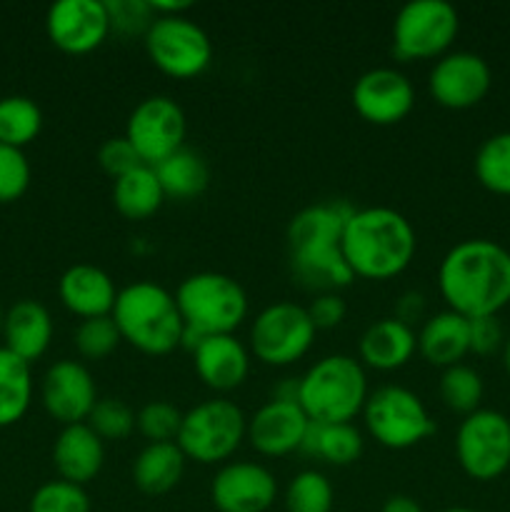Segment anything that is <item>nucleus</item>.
<instances>
[{"label":"nucleus","instance_id":"nucleus-1","mask_svg":"<svg viewBox=\"0 0 510 512\" xmlns=\"http://www.w3.org/2000/svg\"><path fill=\"white\" fill-rule=\"evenodd\" d=\"M438 290L453 313L493 318L510 305V250L488 238L453 245L440 260Z\"/></svg>","mask_w":510,"mask_h":512},{"label":"nucleus","instance_id":"nucleus-2","mask_svg":"<svg viewBox=\"0 0 510 512\" xmlns=\"http://www.w3.org/2000/svg\"><path fill=\"white\" fill-rule=\"evenodd\" d=\"M353 210L348 203H318L293 215L285 230V240L290 268L303 288L335 293L355 280L353 270L340 253L345 220Z\"/></svg>","mask_w":510,"mask_h":512},{"label":"nucleus","instance_id":"nucleus-3","mask_svg":"<svg viewBox=\"0 0 510 512\" xmlns=\"http://www.w3.org/2000/svg\"><path fill=\"white\" fill-rule=\"evenodd\" d=\"M418 238L403 213L393 208H360L345 220L340 253L355 278L390 280L413 263Z\"/></svg>","mask_w":510,"mask_h":512},{"label":"nucleus","instance_id":"nucleus-4","mask_svg":"<svg viewBox=\"0 0 510 512\" xmlns=\"http://www.w3.org/2000/svg\"><path fill=\"white\" fill-rule=\"evenodd\" d=\"M110 318L115 320L123 343L145 355H168L180 348L183 340L185 325L175 295L150 280L120 288Z\"/></svg>","mask_w":510,"mask_h":512},{"label":"nucleus","instance_id":"nucleus-5","mask_svg":"<svg viewBox=\"0 0 510 512\" xmlns=\"http://www.w3.org/2000/svg\"><path fill=\"white\" fill-rule=\"evenodd\" d=\"M368 378L360 360L350 355H325L298 378V405L310 423H353L368 400Z\"/></svg>","mask_w":510,"mask_h":512},{"label":"nucleus","instance_id":"nucleus-6","mask_svg":"<svg viewBox=\"0 0 510 512\" xmlns=\"http://www.w3.org/2000/svg\"><path fill=\"white\" fill-rule=\"evenodd\" d=\"M180 318L188 333L198 338L233 335L248 318V295L243 285L225 273H193L175 290Z\"/></svg>","mask_w":510,"mask_h":512},{"label":"nucleus","instance_id":"nucleus-7","mask_svg":"<svg viewBox=\"0 0 510 512\" xmlns=\"http://www.w3.org/2000/svg\"><path fill=\"white\" fill-rule=\"evenodd\" d=\"M248 433V418L233 400L215 398L195 405L183 413L178 433V448L188 460L200 465L225 463L243 445Z\"/></svg>","mask_w":510,"mask_h":512},{"label":"nucleus","instance_id":"nucleus-8","mask_svg":"<svg viewBox=\"0 0 510 512\" xmlns=\"http://www.w3.org/2000/svg\"><path fill=\"white\" fill-rule=\"evenodd\" d=\"M360 415L370 438L388 450H410L435 433V420L420 395L403 385L373 390Z\"/></svg>","mask_w":510,"mask_h":512},{"label":"nucleus","instance_id":"nucleus-9","mask_svg":"<svg viewBox=\"0 0 510 512\" xmlns=\"http://www.w3.org/2000/svg\"><path fill=\"white\" fill-rule=\"evenodd\" d=\"M458 10L445 0H413L393 20V55L403 63L448 55L458 38Z\"/></svg>","mask_w":510,"mask_h":512},{"label":"nucleus","instance_id":"nucleus-10","mask_svg":"<svg viewBox=\"0 0 510 512\" xmlns=\"http://www.w3.org/2000/svg\"><path fill=\"white\" fill-rule=\"evenodd\" d=\"M315 325L303 305L290 300L268 305L250 325V350L270 368H288L308 355L315 343Z\"/></svg>","mask_w":510,"mask_h":512},{"label":"nucleus","instance_id":"nucleus-11","mask_svg":"<svg viewBox=\"0 0 510 512\" xmlns=\"http://www.w3.org/2000/svg\"><path fill=\"white\" fill-rule=\"evenodd\" d=\"M143 40L150 63L168 78H198L213 63V43L208 33L188 15L155 18Z\"/></svg>","mask_w":510,"mask_h":512},{"label":"nucleus","instance_id":"nucleus-12","mask_svg":"<svg viewBox=\"0 0 510 512\" xmlns=\"http://www.w3.org/2000/svg\"><path fill=\"white\" fill-rule=\"evenodd\" d=\"M455 458L460 470L478 483L498 480L510 468V418L480 408L465 415L455 433Z\"/></svg>","mask_w":510,"mask_h":512},{"label":"nucleus","instance_id":"nucleus-13","mask_svg":"<svg viewBox=\"0 0 510 512\" xmlns=\"http://www.w3.org/2000/svg\"><path fill=\"white\" fill-rule=\"evenodd\" d=\"M185 130L188 123L183 108L168 95H150L140 100L130 113L125 138L140 155L143 165L155 168L183 148Z\"/></svg>","mask_w":510,"mask_h":512},{"label":"nucleus","instance_id":"nucleus-14","mask_svg":"<svg viewBox=\"0 0 510 512\" xmlns=\"http://www.w3.org/2000/svg\"><path fill=\"white\" fill-rule=\"evenodd\" d=\"M493 85V73L485 58L470 50L443 55L428 75L430 98L448 110L475 108Z\"/></svg>","mask_w":510,"mask_h":512},{"label":"nucleus","instance_id":"nucleus-15","mask_svg":"<svg viewBox=\"0 0 510 512\" xmlns=\"http://www.w3.org/2000/svg\"><path fill=\"white\" fill-rule=\"evenodd\" d=\"M50 43L68 55H88L110 35L108 8L100 0H60L45 15Z\"/></svg>","mask_w":510,"mask_h":512},{"label":"nucleus","instance_id":"nucleus-16","mask_svg":"<svg viewBox=\"0 0 510 512\" xmlns=\"http://www.w3.org/2000/svg\"><path fill=\"white\" fill-rule=\"evenodd\" d=\"M353 108L370 125H398L415 108V90L408 75L395 68H373L353 85Z\"/></svg>","mask_w":510,"mask_h":512},{"label":"nucleus","instance_id":"nucleus-17","mask_svg":"<svg viewBox=\"0 0 510 512\" xmlns=\"http://www.w3.org/2000/svg\"><path fill=\"white\" fill-rule=\"evenodd\" d=\"M40 398H43L45 413L65 428V425H78L88 420L98 403V388L83 363L58 360L45 370Z\"/></svg>","mask_w":510,"mask_h":512},{"label":"nucleus","instance_id":"nucleus-18","mask_svg":"<svg viewBox=\"0 0 510 512\" xmlns=\"http://www.w3.org/2000/svg\"><path fill=\"white\" fill-rule=\"evenodd\" d=\"M275 498V475L265 465L248 460L225 463L210 483V500L218 512H268Z\"/></svg>","mask_w":510,"mask_h":512},{"label":"nucleus","instance_id":"nucleus-19","mask_svg":"<svg viewBox=\"0 0 510 512\" xmlns=\"http://www.w3.org/2000/svg\"><path fill=\"white\" fill-rule=\"evenodd\" d=\"M310 418L295 400L273 398L248 418L250 448L265 458H283L303 448Z\"/></svg>","mask_w":510,"mask_h":512},{"label":"nucleus","instance_id":"nucleus-20","mask_svg":"<svg viewBox=\"0 0 510 512\" xmlns=\"http://www.w3.org/2000/svg\"><path fill=\"white\" fill-rule=\"evenodd\" d=\"M193 368L205 388L230 393L248 380L250 353L235 335H210L193 350Z\"/></svg>","mask_w":510,"mask_h":512},{"label":"nucleus","instance_id":"nucleus-21","mask_svg":"<svg viewBox=\"0 0 510 512\" xmlns=\"http://www.w3.org/2000/svg\"><path fill=\"white\" fill-rule=\"evenodd\" d=\"M105 463V443L88 423L65 425L53 443V468L60 480L85 488L100 475Z\"/></svg>","mask_w":510,"mask_h":512},{"label":"nucleus","instance_id":"nucleus-22","mask_svg":"<svg viewBox=\"0 0 510 512\" xmlns=\"http://www.w3.org/2000/svg\"><path fill=\"white\" fill-rule=\"evenodd\" d=\"M60 303L78 318H103L113 313L118 288L103 268L90 263L70 265L58 283Z\"/></svg>","mask_w":510,"mask_h":512},{"label":"nucleus","instance_id":"nucleus-23","mask_svg":"<svg viewBox=\"0 0 510 512\" xmlns=\"http://www.w3.org/2000/svg\"><path fill=\"white\" fill-rule=\"evenodd\" d=\"M358 353L360 365L380 373L400 370L418 353V333L398 318H380L360 335Z\"/></svg>","mask_w":510,"mask_h":512},{"label":"nucleus","instance_id":"nucleus-24","mask_svg":"<svg viewBox=\"0 0 510 512\" xmlns=\"http://www.w3.org/2000/svg\"><path fill=\"white\" fill-rule=\"evenodd\" d=\"M5 348L25 363L43 358L53 340V318L38 300H18L8 308L3 323Z\"/></svg>","mask_w":510,"mask_h":512},{"label":"nucleus","instance_id":"nucleus-25","mask_svg":"<svg viewBox=\"0 0 510 512\" xmlns=\"http://www.w3.org/2000/svg\"><path fill=\"white\" fill-rule=\"evenodd\" d=\"M418 353L435 368H453L470 353V320L453 310L433 315L418 333Z\"/></svg>","mask_w":510,"mask_h":512},{"label":"nucleus","instance_id":"nucleus-26","mask_svg":"<svg viewBox=\"0 0 510 512\" xmlns=\"http://www.w3.org/2000/svg\"><path fill=\"white\" fill-rule=\"evenodd\" d=\"M185 455L178 443H148L133 460V483L135 488L150 498L168 495L178 488L185 473Z\"/></svg>","mask_w":510,"mask_h":512},{"label":"nucleus","instance_id":"nucleus-27","mask_svg":"<svg viewBox=\"0 0 510 512\" xmlns=\"http://www.w3.org/2000/svg\"><path fill=\"white\" fill-rule=\"evenodd\" d=\"M165 193L155 168L140 165L123 178L113 180V205L125 220H148L163 208Z\"/></svg>","mask_w":510,"mask_h":512},{"label":"nucleus","instance_id":"nucleus-28","mask_svg":"<svg viewBox=\"0 0 510 512\" xmlns=\"http://www.w3.org/2000/svg\"><path fill=\"white\" fill-rule=\"evenodd\" d=\"M363 448L365 440L353 423H310L300 450L323 460V463L335 465V468H345V465L358 463Z\"/></svg>","mask_w":510,"mask_h":512},{"label":"nucleus","instance_id":"nucleus-29","mask_svg":"<svg viewBox=\"0 0 510 512\" xmlns=\"http://www.w3.org/2000/svg\"><path fill=\"white\" fill-rule=\"evenodd\" d=\"M155 175H158L160 185H163L165 198L173 200H193L208 188L210 170L208 163L200 158L195 150L180 148L163 163L155 165Z\"/></svg>","mask_w":510,"mask_h":512},{"label":"nucleus","instance_id":"nucleus-30","mask_svg":"<svg viewBox=\"0 0 510 512\" xmlns=\"http://www.w3.org/2000/svg\"><path fill=\"white\" fill-rule=\"evenodd\" d=\"M33 400L30 365L0 345V428H10L28 413Z\"/></svg>","mask_w":510,"mask_h":512},{"label":"nucleus","instance_id":"nucleus-31","mask_svg":"<svg viewBox=\"0 0 510 512\" xmlns=\"http://www.w3.org/2000/svg\"><path fill=\"white\" fill-rule=\"evenodd\" d=\"M43 130V113L25 95L0 98V143L23 150Z\"/></svg>","mask_w":510,"mask_h":512},{"label":"nucleus","instance_id":"nucleus-32","mask_svg":"<svg viewBox=\"0 0 510 512\" xmlns=\"http://www.w3.org/2000/svg\"><path fill=\"white\" fill-rule=\"evenodd\" d=\"M478 183L488 193L510 198V130L495 133L478 148L473 160Z\"/></svg>","mask_w":510,"mask_h":512},{"label":"nucleus","instance_id":"nucleus-33","mask_svg":"<svg viewBox=\"0 0 510 512\" xmlns=\"http://www.w3.org/2000/svg\"><path fill=\"white\" fill-rule=\"evenodd\" d=\"M438 393L445 408L453 410V413L458 415H470L475 413V410H480L485 385L478 370L460 363V365H453V368L443 370L438 383Z\"/></svg>","mask_w":510,"mask_h":512},{"label":"nucleus","instance_id":"nucleus-34","mask_svg":"<svg viewBox=\"0 0 510 512\" xmlns=\"http://www.w3.org/2000/svg\"><path fill=\"white\" fill-rule=\"evenodd\" d=\"M285 512H333L335 490L320 470L293 475L285 488Z\"/></svg>","mask_w":510,"mask_h":512},{"label":"nucleus","instance_id":"nucleus-35","mask_svg":"<svg viewBox=\"0 0 510 512\" xmlns=\"http://www.w3.org/2000/svg\"><path fill=\"white\" fill-rule=\"evenodd\" d=\"M85 423L103 443H120V440L130 438V433L135 430V413L125 400L98 398Z\"/></svg>","mask_w":510,"mask_h":512},{"label":"nucleus","instance_id":"nucleus-36","mask_svg":"<svg viewBox=\"0 0 510 512\" xmlns=\"http://www.w3.org/2000/svg\"><path fill=\"white\" fill-rule=\"evenodd\" d=\"M183 425V413L168 400H150L135 413V430L148 443H175Z\"/></svg>","mask_w":510,"mask_h":512},{"label":"nucleus","instance_id":"nucleus-37","mask_svg":"<svg viewBox=\"0 0 510 512\" xmlns=\"http://www.w3.org/2000/svg\"><path fill=\"white\" fill-rule=\"evenodd\" d=\"M73 340L80 358L95 360V363H98V360H105L108 355H113L115 348L123 343L118 328H115V320L110 318V315L80 320V325L75 328Z\"/></svg>","mask_w":510,"mask_h":512},{"label":"nucleus","instance_id":"nucleus-38","mask_svg":"<svg viewBox=\"0 0 510 512\" xmlns=\"http://www.w3.org/2000/svg\"><path fill=\"white\" fill-rule=\"evenodd\" d=\"M30 512H90V498L85 488L65 480H50L40 485L28 505Z\"/></svg>","mask_w":510,"mask_h":512},{"label":"nucleus","instance_id":"nucleus-39","mask_svg":"<svg viewBox=\"0 0 510 512\" xmlns=\"http://www.w3.org/2000/svg\"><path fill=\"white\" fill-rule=\"evenodd\" d=\"M110 18V33H118L130 38V35H143L155 23V13L150 8V0H108L105 3Z\"/></svg>","mask_w":510,"mask_h":512},{"label":"nucleus","instance_id":"nucleus-40","mask_svg":"<svg viewBox=\"0 0 510 512\" xmlns=\"http://www.w3.org/2000/svg\"><path fill=\"white\" fill-rule=\"evenodd\" d=\"M30 185V163L23 150L0 143V203H15Z\"/></svg>","mask_w":510,"mask_h":512},{"label":"nucleus","instance_id":"nucleus-41","mask_svg":"<svg viewBox=\"0 0 510 512\" xmlns=\"http://www.w3.org/2000/svg\"><path fill=\"white\" fill-rule=\"evenodd\" d=\"M98 165L103 168L105 175H110L113 180H118V178H123V175H128L130 170L140 168V165H143V160H140V155L135 153L133 145L128 143V138H125V135H120V138H110L100 145Z\"/></svg>","mask_w":510,"mask_h":512},{"label":"nucleus","instance_id":"nucleus-42","mask_svg":"<svg viewBox=\"0 0 510 512\" xmlns=\"http://www.w3.org/2000/svg\"><path fill=\"white\" fill-rule=\"evenodd\" d=\"M503 345H505V335H503V325H500L498 315H493V318L470 320V353L488 358V355L503 350Z\"/></svg>","mask_w":510,"mask_h":512},{"label":"nucleus","instance_id":"nucleus-43","mask_svg":"<svg viewBox=\"0 0 510 512\" xmlns=\"http://www.w3.org/2000/svg\"><path fill=\"white\" fill-rule=\"evenodd\" d=\"M305 310H308L315 330L338 328V325L345 320V313H348V308H345V300L340 298L338 293L315 295V300Z\"/></svg>","mask_w":510,"mask_h":512},{"label":"nucleus","instance_id":"nucleus-44","mask_svg":"<svg viewBox=\"0 0 510 512\" xmlns=\"http://www.w3.org/2000/svg\"><path fill=\"white\" fill-rule=\"evenodd\" d=\"M393 318H398L400 323L410 325V328H413L415 323H420V320L425 318V298H423V293H415V290L405 293L403 298L398 300V305H395V315H393Z\"/></svg>","mask_w":510,"mask_h":512},{"label":"nucleus","instance_id":"nucleus-45","mask_svg":"<svg viewBox=\"0 0 510 512\" xmlns=\"http://www.w3.org/2000/svg\"><path fill=\"white\" fill-rule=\"evenodd\" d=\"M380 512H425L423 505L418 503L415 498L410 495H390L388 500L383 503Z\"/></svg>","mask_w":510,"mask_h":512},{"label":"nucleus","instance_id":"nucleus-46","mask_svg":"<svg viewBox=\"0 0 510 512\" xmlns=\"http://www.w3.org/2000/svg\"><path fill=\"white\" fill-rule=\"evenodd\" d=\"M503 365H505V373L510 375V338H505V345H503Z\"/></svg>","mask_w":510,"mask_h":512},{"label":"nucleus","instance_id":"nucleus-47","mask_svg":"<svg viewBox=\"0 0 510 512\" xmlns=\"http://www.w3.org/2000/svg\"><path fill=\"white\" fill-rule=\"evenodd\" d=\"M440 512H478V510L463 508V505H455V508H445V510H440Z\"/></svg>","mask_w":510,"mask_h":512},{"label":"nucleus","instance_id":"nucleus-48","mask_svg":"<svg viewBox=\"0 0 510 512\" xmlns=\"http://www.w3.org/2000/svg\"><path fill=\"white\" fill-rule=\"evenodd\" d=\"M3 323H5V313L3 308H0V335H3Z\"/></svg>","mask_w":510,"mask_h":512},{"label":"nucleus","instance_id":"nucleus-49","mask_svg":"<svg viewBox=\"0 0 510 512\" xmlns=\"http://www.w3.org/2000/svg\"><path fill=\"white\" fill-rule=\"evenodd\" d=\"M508 418H510V415H508Z\"/></svg>","mask_w":510,"mask_h":512}]
</instances>
